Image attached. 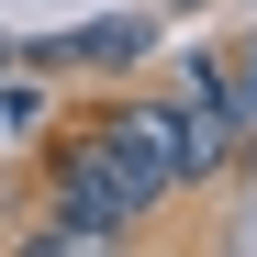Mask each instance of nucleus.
<instances>
[{
    "instance_id": "obj_1",
    "label": "nucleus",
    "mask_w": 257,
    "mask_h": 257,
    "mask_svg": "<svg viewBox=\"0 0 257 257\" xmlns=\"http://www.w3.org/2000/svg\"><path fill=\"white\" fill-rule=\"evenodd\" d=\"M235 146H246V112L190 101V112H179V146H168V168H179V179H224V168H235Z\"/></svg>"
}]
</instances>
